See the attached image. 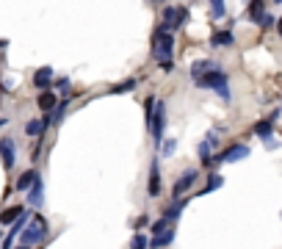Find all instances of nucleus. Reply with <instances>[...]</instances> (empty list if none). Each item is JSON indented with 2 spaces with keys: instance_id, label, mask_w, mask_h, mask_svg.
Returning a JSON list of instances; mask_svg holds the SVG:
<instances>
[{
  "instance_id": "5701e85b",
  "label": "nucleus",
  "mask_w": 282,
  "mask_h": 249,
  "mask_svg": "<svg viewBox=\"0 0 282 249\" xmlns=\"http://www.w3.org/2000/svg\"><path fill=\"white\" fill-rule=\"evenodd\" d=\"M136 89V80H125V83H119V86H114V94H122V92H133Z\"/></svg>"
},
{
  "instance_id": "0eeeda50",
  "label": "nucleus",
  "mask_w": 282,
  "mask_h": 249,
  "mask_svg": "<svg viewBox=\"0 0 282 249\" xmlns=\"http://www.w3.org/2000/svg\"><path fill=\"white\" fill-rule=\"evenodd\" d=\"M197 177H199V172H197V169H188V172H185L183 177L175 183V188H171V191H175V197H180V194H185V191H188V188L197 183Z\"/></svg>"
},
{
  "instance_id": "c85d7f7f",
  "label": "nucleus",
  "mask_w": 282,
  "mask_h": 249,
  "mask_svg": "<svg viewBox=\"0 0 282 249\" xmlns=\"http://www.w3.org/2000/svg\"><path fill=\"white\" fill-rule=\"evenodd\" d=\"M260 25H263V28H268V25H274V17H271V14H263V19H260Z\"/></svg>"
},
{
  "instance_id": "f8f14e48",
  "label": "nucleus",
  "mask_w": 282,
  "mask_h": 249,
  "mask_svg": "<svg viewBox=\"0 0 282 249\" xmlns=\"http://www.w3.org/2000/svg\"><path fill=\"white\" fill-rule=\"evenodd\" d=\"M25 213H28V211H25L23 205L9 208V211H3V213H0V224H14L17 219H23V216H25Z\"/></svg>"
},
{
  "instance_id": "2f4dec72",
  "label": "nucleus",
  "mask_w": 282,
  "mask_h": 249,
  "mask_svg": "<svg viewBox=\"0 0 282 249\" xmlns=\"http://www.w3.org/2000/svg\"><path fill=\"white\" fill-rule=\"evenodd\" d=\"M0 125H3V119H0Z\"/></svg>"
},
{
  "instance_id": "1a4fd4ad",
  "label": "nucleus",
  "mask_w": 282,
  "mask_h": 249,
  "mask_svg": "<svg viewBox=\"0 0 282 249\" xmlns=\"http://www.w3.org/2000/svg\"><path fill=\"white\" fill-rule=\"evenodd\" d=\"M50 83H53V70H50V66L36 70V75H33V86L45 92V89H50Z\"/></svg>"
},
{
  "instance_id": "cd10ccee",
  "label": "nucleus",
  "mask_w": 282,
  "mask_h": 249,
  "mask_svg": "<svg viewBox=\"0 0 282 249\" xmlns=\"http://www.w3.org/2000/svg\"><path fill=\"white\" fill-rule=\"evenodd\" d=\"M222 183H224L222 177H210V183H208V188H205V191H213V188H219Z\"/></svg>"
},
{
  "instance_id": "bb28decb",
  "label": "nucleus",
  "mask_w": 282,
  "mask_h": 249,
  "mask_svg": "<svg viewBox=\"0 0 282 249\" xmlns=\"http://www.w3.org/2000/svg\"><path fill=\"white\" fill-rule=\"evenodd\" d=\"M175 147H177V141H175V139H169L166 144H163V155H171V150H175Z\"/></svg>"
},
{
  "instance_id": "4468645a",
  "label": "nucleus",
  "mask_w": 282,
  "mask_h": 249,
  "mask_svg": "<svg viewBox=\"0 0 282 249\" xmlns=\"http://www.w3.org/2000/svg\"><path fill=\"white\" fill-rule=\"evenodd\" d=\"M56 105H58V100H56V94H53V92H42V94H39V108H42V111H56Z\"/></svg>"
},
{
  "instance_id": "7c9ffc66",
  "label": "nucleus",
  "mask_w": 282,
  "mask_h": 249,
  "mask_svg": "<svg viewBox=\"0 0 282 249\" xmlns=\"http://www.w3.org/2000/svg\"><path fill=\"white\" fill-rule=\"evenodd\" d=\"M17 249H28V246H23V244H19V246H17Z\"/></svg>"
},
{
  "instance_id": "393cba45",
  "label": "nucleus",
  "mask_w": 282,
  "mask_h": 249,
  "mask_svg": "<svg viewBox=\"0 0 282 249\" xmlns=\"http://www.w3.org/2000/svg\"><path fill=\"white\" fill-rule=\"evenodd\" d=\"M169 221L166 219H161V221H155V224H153V235H158V233H163V230H169Z\"/></svg>"
},
{
  "instance_id": "f257e3e1",
  "label": "nucleus",
  "mask_w": 282,
  "mask_h": 249,
  "mask_svg": "<svg viewBox=\"0 0 282 249\" xmlns=\"http://www.w3.org/2000/svg\"><path fill=\"white\" fill-rule=\"evenodd\" d=\"M171 53H175V36L158 28L153 36V56L161 61L163 70H171Z\"/></svg>"
},
{
  "instance_id": "aec40b11",
  "label": "nucleus",
  "mask_w": 282,
  "mask_h": 249,
  "mask_svg": "<svg viewBox=\"0 0 282 249\" xmlns=\"http://www.w3.org/2000/svg\"><path fill=\"white\" fill-rule=\"evenodd\" d=\"M180 211H183V202L171 205V208H166V213H163V219H166V221H175L177 216H180Z\"/></svg>"
},
{
  "instance_id": "4be33fe9",
  "label": "nucleus",
  "mask_w": 282,
  "mask_h": 249,
  "mask_svg": "<svg viewBox=\"0 0 282 249\" xmlns=\"http://www.w3.org/2000/svg\"><path fill=\"white\" fill-rule=\"evenodd\" d=\"M199 158H202L205 164H210V141H208V139L199 144Z\"/></svg>"
},
{
  "instance_id": "9d476101",
  "label": "nucleus",
  "mask_w": 282,
  "mask_h": 249,
  "mask_svg": "<svg viewBox=\"0 0 282 249\" xmlns=\"http://www.w3.org/2000/svg\"><path fill=\"white\" fill-rule=\"evenodd\" d=\"M28 219H31V216H28V213H25V216H23V219H17V221H14V224H11V230H9V238H6V241H3V249H9V246H11V241H14V238H17V235H19V233H23V230H25V227H28Z\"/></svg>"
},
{
  "instance_id": "423d86ee",
  "label": "nucleus",
  "mask_w": 282,
  "mask_h": 249,
  "mask_svg": "<svg viewBox=\"0 0 282 249\" xmlns=\"http://www.w3.org/2000/svg\"><path fill=\"white\" fill-rule=\"evenodd\" d=\"M246 155H249V147H246V144H232L230 150L222 152V155H216L213 161H216V164H232V161H241Z\"/></svg>"
},
{
  "instance_id": "9b49d317",
  "label": "nucleus",
  "mask_w": 282,
  "mask_h": 249,
  "mask_svg": "<svg viewBox=\"0 0 282 249\" xmlns=\"http://www.w3.org/2000/svg\"><path fill=\"white\" fill-rule=\"evenodd\" d=\"M149 197H158L161 194V169H158V161H153V169H149Z\"/></svg>"
},
{
  "instance_id": "a211bd4d",
  "label": "nucleus",
  "mask_w": 282,
  "mask_h": 249,
  "mask_svg": "<svg viewBox=\"0 0 282 249\" xmlns=\"http://www.w3.org/2000/svg\"><path fill=\"white\" fill-rule=\"evenodd\" d=\"M254 133H257L263 141H271V122H257L254 125Z\"/></svg>"
},
{
  "instance_id": "2eb2a0df",
  "label": "nucleus",
  "mask_w": 282,
  "mask_h": 249,
  "mask_svg": "<svg viewBox=\"0 0 282 249\" xmlns=\"http://www.w3.org/2000/svg\"><path fill=\"white\" fill-rule=\"evenodd\" d=\"M28 205H42V177H36V183L31 186V194H28Z\"/></svg>"
},
{
  "instance_id": "39448f33",
  "label": "nucleus",
  "mask_w": 282,
  "mask_h": 249,
  "mask_svg": "<svg viewBox=\"0 0 282 249\" xmlns=\"http://www.w3.org/2000/svg\"><path fill=\"white\" fill-rule=\"evenodd\" d=\"M180 17H185V9H175V6H169V9L163 11V22L158 25V28L166 31V33H171L175 28H180V25H183Z\"/></svg>"
},
{
  "instance_id": "6ab92c4d",
  "label": "nucleus",
  "mask_w": 282,
  "mask_h": 249,
  "mask_svg": "<svg viewBox=\"0 0 282 249\" xmlns=\"http://www.w3.org/2000/svg\"><path fill=\"white\" fill-rule=\"evenodd\" d=\"M224 11H227V6L222 3V0H213V3H210V17H213V19L224 17Z\"/></svg>"
},
{
  "instance_id": "f03ea898",
  "label": "nucleus",
  "mask_w": 282,
  "mask_h": 249,
  "mask_svg": "<svg viewBox=\"0 0 282 249\" xmlns=\"http://www.w3.org/2000/svg\"><path fill=\"white\" fill-rule=\"evenodd\" d=\"M197 83H199V89H213V92H219L224 100H230V89H227V75L222 70H219L216 64L210 66L208 72H202V75L197 78Z\"/></svg>"
},
{
  "instance_id": "b1692460",
  "label": "nucleus",
  "mask_w": 282,
  "mask_h": 249,
  "mask_svg": "<svg viewBox=\"0 0 282 249\" xmlns=\"http://www.w3.org/2000/svg\"><path fill=\"white\" fill-rule=\"evenodd\" d=\"M42 127H45V122H39V119H33V122H28V136H39V133H42Z\"/></svg>"
},
{
  "instance_id": "c756f323",
  "label": "nucleus",
  "mask_w": 282,
  "mask_h": 249,
  "mask_svg": "<svg viewBox=\"0 0 282 249\" xmlns=\"http://www.w3.org/2000/svg\"><path fill=\"white\" fill-rule=\"evenodd\" d=\"M279 36H282V17H279Z\"/></svg>"
},
{
  "instance_id": "7ed1b4c3",
  "label": "nucleus",
  "mask_w": 282,
  "mask_h": 249,
  "mask_svg": "<svg viewBox=\"0 0 282 249\" xmlns=\"http://www.w3.org/2000/svg\"><path fill=\"white\" fill-rule=\"evenodd\" d=\"M45 235H47L45 216H33L31 224L19 233V241H23V246H33V244H39V241H45Z\"/></svg>"
},
{
  "instance_id": "a878e982",
  "label": "nucleus",
  "mask_w": 282,
  "mask_h": 249,
  "mask_svg": "<svg viewBox=\"0 0 282 249\" xmlns=\"http://www.w3.org/2000/svg\"><path fill=\"white\" fill-rule=\"evenodd\" d=\"M133 249H147V238L144 235H133Z\"/></svg>"
},
{
  "instance_id": "f3484780",
  "label": "nucleus",
  "mask_w": 282,
  "mask_h": 249,
  "mask_svg": "<svg viewBox=\"0 0 282 249\" xmlns=\"http://www.w3.org/2000/svg\"><path fill=\"white\" fill-rule=\"evenodd\" d=\"M216 47H227V44H232V33L230 31H219V33H213V39H210Z\"/></svg>"
},
{
  "instance_id": "dca6fc26",
  "label": "nucleus",
  "mask_w": 282,
  "mask_h": 249,
  "mask_svg": "<svg viewBox=\"0 0 282 249\" xmlns=\"http://www.w3.org/2000/svg\"><path fill=\"white\" fill-rule=\"evenodd\" d=\"M36 177H39V172H33V169H31V172H25L23 177L17 180V188H19V191H25V188H31L33 183H36Z\"/></svg>"
},
{
  "instance_id": "412c9836",
  "label": "nucleus",
  "mask_w": 282,
  "mask_h": 249,
  "mask_svg": "<svg viewBox=\"0 0 282 249\" xmlns=\"http://www.w3.org/2000/svg\"><path fill=\"white\" fill-rule=\"evenodd\" d=\"M249 14H252V19H254V22H260V19H263V3H260V0H257V3H252V6H249Z\"/></svg>"
},
{
  "instance_id": "6e6552de",
  "label": "nucleus",
  "mask_w": 282,
  "mask_h": 249,
  "mask_svg": "<svg viewBox=\"0 0 282 249\" xmlns=\"http://www.w3.org/2000/svg\"><path fill=\"white\" fill-rule=\"evenodd\" d=\"M0 155H3V166H6V169L14 166L17 155H14V141H11V139H0Z\"/></svg>"
},
{
  "instance_id": "20e7f679",
  "label": "nucleus",
  "mask_w": 282,
  "mask_h": 249,
  "mask_svg": "<svg viewBox=\"0 0 282 249\" xmlns=\"http://www.w3.org/2000/svg\"><path fill=\"white\" fill-rule=\"evenodd\" d=\"M163 125H166V111H163V103L158 100L155 103V117H149V130H153L155 144L163 141Z\"/></svg>"
},
{
  "instance_id": "ddd939ff",
  "label": "nucleus",
  "mask_w": 282,
  "mask_h": 249,
  "mask_svg": "<svg viewBox=\"0 0 282 249\" xmlns=\"http://www.w3.org/2000/svg\"><path fill=\"white\" fill-rule=\"evenodd\" d=\"M171 238H175V233H171V230H163V233L153 235L149 246H153V249H163V246H169V244H171Z\"/></svg>"
}]
</instances>
